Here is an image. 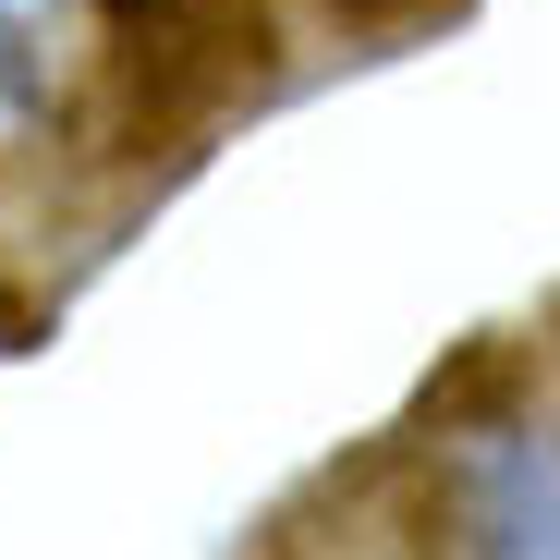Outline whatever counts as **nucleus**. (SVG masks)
I'll return each mask as SVG.
<instances>
[{
    "label": "nucleus",
    "mask_w": 560,
    "mask_h": 560,
    "mask_svg": "<svg viewBox=\"0 0 560 560\" xmlns=\"http://www.w3.org/2000/svg\"><path fill=\"white\" fill-rule=\"evenodd\" d=\"M341 13H365V25H390V13H427V0H341Z\"/></svg>",
    "instance_id": "obj_3"
},
{
    "label": "nucleus",
    "mask_w": 560,
    "mask_h": 560,
    "mask_svg": "<svg viewBox=\"0 0 560 560\" xmlns=\"http://www.w3.org/2000/svg\"><path fill=\"white\" fill-rule=\"evenodd\" d=\"M463 560H560V427H476L451 451Z\"/></svg>",
    "instance_id": "obj_1"
},
{
    "label": "nucleus",
    "mask_w": 560,
    "mask_h": 560,
    "mask_svg": "<svg viewBox=\"0 0 560 560\" xmlns=\"http://www.w3.org/2000/svg\"><path fill=\"white\" fill-rule=\"evenodd\" d=\"M49 61H61V0H0V98H49Z\"/></svg>",
    "instance_id": "obj_2"
},
{
    "label": "nucleus",
    "mask_w": 560,
    "mask_h": 560,
    "mask_svg": "<svg viewBox=\"0 0 560 560\" xmlns=\"http://www.w3.org/2000/svg\"><path fill=\"white\" fill-rule=\"evenodd\" d=\"M0 329H13V293H0Z\"/></svg>",
    "instance_id": "obj_4"
}]
</instances>
